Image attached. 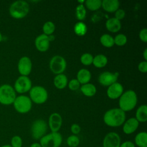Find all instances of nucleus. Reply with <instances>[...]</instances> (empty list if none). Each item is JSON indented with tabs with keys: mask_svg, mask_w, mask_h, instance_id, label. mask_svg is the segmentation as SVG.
Here are the masks:
<instances>
[{
	"mask_svg": "<svg viewBox=\"0 0 147 147\" xmlns=\"http://www.w3.org/2000/svg\"><path fill=\"white\" fill-rule=\"evenodd\" d=\"M91 78V72L86 68L79 69L76 75V79L80 84H84L89 83Z\"/></svg>",
	"mask_w": 147,
	"mask_h": 147,
	"instance_id": "nucleus-20",
	"label": "nucleus"
},
{
	"mask_svg": "<svg viewBox=\"0 0 147 147\" xmlns=\"http://www.w3.org/2000/svg\"><path fill=\"white\" fill-rule=\"evenodd\" d=\"M94 57L90 53H85L80 56V62L84 65H90L92 64Z\"/></svg>",
	"mask_w": 147,
	"mask_h": 147,
	"instance_id": "nucleus-31",
	"label": "nucleus"
},
{
	"mask_svg": "<svg viewBox=\"0 0 147 147\" xmlns=\"http://www.w3.org/2000/svg\"><path fill=\"white\" fill-rule=\"evenodd\" d=\"M79 142V138L76 135H71L67 138V144L69 147H77Z\"/></svg>",
	"mask_w": 147,
	"mask_h": 147,
	"instance_id": "nucleus-33",
	"label": "nucleus"
},
{
	"mask_svg": "<svg viewBox=\"0 0 147 147\" xmlns=\"http://www.w3.org/2000/svg\"><path fill=\"white\" fill-rule=\"evenodd\" d=\"M1 147H11V146L10 145H2Z\"/></svg>",
	"mask_w": 147,
	"mask_h": 147,
	"instance_id": "nucleus-44",
	"label": "nucleus"
},
{
	"mask_svg": "<svg viewBox=\"0 0 147 147\" xmlns=\"http://www.w3.org/2000/svg\"><path fill=\"white\" fill-rule=\"evenodd\" d=\"M106 29L112 33L118 32L121 28V21L114 17L109 18L105 24Z\"/></svg>",
	"mask_w": 147,
	"mask_h": 147,
	"instance_id": "nucleus-19",
	"label": "nucleus"
},
{
	"mask_svg": "<svg viewBox=\"0 0 147 147\" xmlns=\"http://www.w3.org/2000/svg\"><path fill=\"white\" fill-rule=\"evenodd\" d=\"M119 74L118 72H111L105 71L101 73L98 77L99 83L103 86H109L117 82Z\"/></svg>",
	"mask_w": 147,
	"mask_h": 147,
	"instance_id": "nucleus-11",
	"label": "nucleus"
},
{
	"mask_svg": "<svg viewBox=\"0 0 147 147\" xmlns=\"http://www.w3.org/2000/svg\"><path fill=\"white\" fill-rule=\"evenodd\" d=\"M80 91L84 95L88 97H91L96 94V88L93 84L88 83L82 84L80 87Z\"/></svg>",
	"mask_w": 147,
	"mask_h": 147,
	"instance_id": "nucleus-22",
	"label": "nucleus"
},
{
	"mask_svg": "<svg viewBox=\"0 0 147 147\" xmlns=\"http://www.w3.org/2000/svg\"><path fill=\"white\" fill-rule=\"evenodd\" d=\"M119 98V108L124 112L132 110L137 103V95L135 91L131 90L123 92Z\"/></svg>",
	"mask_w": 147,
	"mask_h": 147,
	"instance_id": "nucleus-2",
	"label": "nucleus"
},
{
	"mask_svg": "<svg viewBox=\"0 0 147 147\" xmlns=\"http://www.w3.org/2000/svg\"><path fill=\"white\" fill-rule=\"evenodd\" d=\"M81 130V128L80 126L76 123H74L71 126V131L73 133L74 135L78 134Z\"/></svg>",
	"mask_w": 147,
	"mask_h": 147,
	"instance_id": "nucleus-39",
	"label": "nucleus"
},
{
	"mask_svg": "<svg viewBox=\"0 0 147 147\" xmlns=\"http://www.w3.org/2000/svg\"><path fill=\"white\" fill-rule=\"evenodd\" d=\"M55 29L56 26L53 22L51 21H47L42 26V31L44 32L43 34L47 36L53 34V32L55 30Z\"/></svg>",
	"mask_w": 147,
	"mask_h": 147,
	"instance_id": "nucleus-29",
	"label": "nucleus"
},
{
	"mask_svg": "<svg viewBox=\"0 0 147 147\" xmlns=\"http://www.w3.org/2000/svg\"><path fill=\"white\" fill-rule=\"evenodd\" d=\"M123 92V86L117 82L109 86L106 92L107 96L111 99H116L119 98Z\"/></svg>",
	"mask_w": 147,
	"mask_h": 147,
	"instance_id": "nucleus-14",
	"label": "nucleus"
},
{
	"mask_svg": "<svg viewBox=\"0 0 147 147\" xmlns=\"http://www.w3.org/2000/svg\"><path fill=\"white\" fill-rule=\"evenodd\" d=\"M63 141L61 134L59 132H51L45 134L40 140L41 147H59Z\"/></svg>",
	"mask_w": 147,
	"mask_h": 147,
	"instance_id": "nucleus-5",
	"label": "nucleus"
},
{
	"mask_svg": "<svg viewBox=\"0 0 147 147\" xmlns=\"http://www.w3.org/2000/svg\"><path fill=\"white\" fill-rule=\"evenodd\" d=\"M120 3L118 0H103L102 1V7L109 13L115 12L119 9Z\"/></svg>",
	"mask_w": 147,
	"mask_h": 147,
	"instance_id": "nucleus-18",
	"label": "nucleus"
},
{
	"mask_svg": "<svg viewBox=\"0 0 147 147\" xmlns=\"http://www.w3.org/2000/svg\"><path fill=\"white\" fill-rule=\"evenodd\" d=\"M67 67L65 59L60 55L53 56L49 61V68L55 74L58 75L63 74Z\"/></svg>",
	"mask_w": 147,
	"mask_h": 147,
	"instance_id": "nucleus-9",
	"label": "nucleus"
},
{
	"mask_svg": "<svg viewBox=\"0 0 147 147\" xmlns=\"http://www.w3.org/2000/svg\"><path fill=\"white\" fill-rule=\"evenodd\" d=\"M120 145V136L114 131L108 133L103 140V147H119Z\"/></svg>",
	"mask_w": 147,
	"mask_h": 147,
	"instance_id": "nucleus-13",
	"label": "nucleus"
},
{
	"mask_svg": "<svg viewBox=\"0 0 147 147\" xmlns=\"http://www.w3.org/2000/svg\"><path fill=\"white\" fill-rule=\"evenodd\" d=\"M16 98L14 88L9 84H3L0 86V103L4 105L13 104Z\"/></svg>",
	"mask_w": 147,
	"mask_h": 147,
	"instance_id": "nucleus-4",
	"label": "nucleus"
},
{
	"mask_svg": "<svg viewBox=\"0 0 147 147\" xmlns=\"http://www.w3.org/2000/svg\"><path fill=\"white\" fill-rule=\"evenodd\" d=\"M135 118L138 122H145L147 121V106L142 105L138 107L136 112Z\"/></svg>",
	"mask_w": 147,
	"mask_h": 147,
	"instance_id": "nucleus-23",
	"label": "nucleus"
},
{
	"mask_svg": "<svg viewBox=\"0 0 147 147\" xmlns=\"http://www.w3.org/2000/svg\"><path fill=\"white\" fill-rule=\"evenodd\" d=\"M11 147H22V140L19 136H14L11 139Z\"/></svg>",
	"mask_w": 147,
	"mask_h": 147,
	"instance_id": "nucleus-34",
	"label": "nucleus"
},
{
	"mask_svg": "<svg viewBox=\"0 0 147 147\" xmlns=\"http://www.w3.org/2000/svg\"><path fill=\"white\" fill-rule=\"evenodd\" d=\"M138 70L142 73H146L147 72V61H141L138 65Z\"/></svg>",
	"mask_w": 147,
	"mask_h": 147,
	"instance_id": "nucleus-38",
	"label": "nucleus"
},
{
	"mask_svg": "<svg viewBox=\"0 0 147 147\" xmlns=\"http://www.w3.org/2000/svg\"><path fill=\"white\" fill-rule=\"evenodd\" d=\"M32 63L30 59L28 56H23L18 61V70L22 76H28L31 72Z\"/></svg>",
	"mask_w": 147,
	"mask_h": 147,
	"instance_id": "nucleus-12",
	"label": "nucleus"
},
{
	"mask_svg": "<svg viewBox=\"0 0 147 147\" xmlns=\"http://www.w3.org/2000/svg\"><path fill=\"white\" fill-rule=\"evenodd\" d=\"M2 34L0 32V42L2 41Z\"/></svg>",
	"mask_w": 147,
	"mask_h": 147,
	"instance_id": "nucleus-45",
	"label": "nucleus"
},
{
	"mask_svg": "<svg viewBox=\"0 0 147 147\" xmlns=\"http://www.w3.org/2000/svg\"><path fill=\"white\" fill-rule=\"evenodd\" d=\"M142 55H143V57L145 60V61H146L147 60V48H145L142 53Z\"/></svg>",
	"mask_w": 147,
	"mask_h": 147,
	"instance_id": "nucleus-41",
	"label": "nucleus"
},
{
	"mask_svg": "<svg viewBox=\"0 0 147 147\" xmlns=\"http://www.w3.org/2000/svg\"><path fill=\"white\" fill-rule=\"evenodd\" d=\"M139 122L134 117L130 118L127 121H125L123 124L122 130L125 134H131L133 133L138 129Z\"/></svg>",
	"mask_w": 147,
	"mask_h": 147,
	"instance_id": "nucleus-17",
	"label": "nucleus"
},
{
	"mask_svg": "<svg viewBox=\"0 0 147 147\" xmlns=\"http://www.w3.org/2000/svg\"><path fill=\"white\" fill-rule=\"evenodd\" d=\"M30 147H41V145L40 143H38V142H34V143H33L30 145Z\"/></svg>",
	"mask_w": 147,
	"mask_h": 147,
	"instance_id": "nucleus-42",
	"label": "nucleus"
},
{
	"mask_svg": "<svg viewBox=\"0 0 147 147\" xmlns=\"http://www.w3.org/2000/svg\"><path fill=\"white\" fill-rule=\"evenodd\" d=\"M28 3L23 0H18L12 3L9 7L10 15L16 19H22L29 11Z\"/></svg>",
	"mask_w": 147,
	"mask_h": 147,
	"instance_id": "nucleus-3",
	"label": "nucleus"
},
{
	"mask_svg": "<svg viewBox=\"0 0 147 147\" xmlns=\"http://www.w3.org/2000/svg\"><path fill=\"white\" fill-rule=\"evenodd\" d=\"M13 104L15 110L21 114L28 113L32 107V102L29 97L23 95L16 96Z\"/></svg>",
	"mask_w": 147,
	"mask_h": 147,
	"instance_id": "nucleus-7",
	"label": "nucleus"
},
{
	"mask_svg": "<svg viewBox=\"0 0 147 147\" xmlns=\"http://www.w3.org/2000/svg\"><path fill=\"white\" fill-rule=\"evenodd\" d=\"M119 147H135V145L132 141H126L121 144Z\"/></svg>",
	"mask_w": 147,
	"mask_h": 147,
	"instance_id": "nucleus-40",
	"label": "nucleus"
},
{
	"mask_svg": "<svg viewBox=\"0 0 147 147\" xmlns=\"http://www.w3.org/2000/svg\"><path fill=\"white\" fill-rule=\"evenodd\" d=\"M125 11L122 9H118L115 11V17L117 20L121 21L125 17Z\"/></svg>",
	"mask_w": 147,
	"mask_h": 147,
	"instance_id": "nucleus-36",
	"label": "nucleus"
},
{
	"mask_svg": "<svg viewBox=\"0 0 147 147\" xmlns=\"http://www.w3.org/2000/svg\"><path fill=\"white\" fill-rule=\"evenodd\" d=\"M48 36V38H49V40L50 42L54 41L55 39V37L53 34H51V35H49V36Z\"/></svg>",
	"mask_w": 147,
	"mask_h": 147,
	"instance_id": "nucleus-43",
	"label": "nucleus"
},
{
	"mask_svg": "<svg viewBox=\"0 0 147 147\" xmlns=\"http://www.w3.org/2000/svg\"><path fill=\"white\" fill-rule=\"evenodd\" d=\"M86 7L91 11H96L102 6L100 0H87L84 1Z\"/></svg>",
	"mask_w": 147,
	"mask_h": 147,
	"instance_id": "nucleus-28",
	"label": "nucleus"
},
{
	"mask_svg": "<svg viewBox=\"0 0 147 147\" xmlns=\"http://www.w3.org/2000/svg\"><path fill=\"white\" fill-rule=\"evenodd\" d=\"M48 128L46 122L41 119L35 120L31 126V135L35 140H40L45 135Z\"/></svg>",
	"mask_w": 147,
	"mask_h": 147,
	"instance_id": "nucleus-8",
	"label": "nucleus"
},
{
	"mask_svg": "<svg viewBox=\"0 0 147 147\" xmlns=\"http://www.w3.org/2000/svg\"><path fill=\"white\" fill-rule=\"evenodd\" d=\"M101 44L106 48H111L114 45V38L109 34H103L100 37Z\"/></svg>",
	"mask_w": 147,
	"mask_h": 147,
	"instance_id": "nucleus-27",
	"label": "nucleus"
},
{
	"mask_svg": "<svg viewBox=\"0 0 147 147\" xmlns=\"http://www.w3.org/2000/svg\"><path fill=\"white\" fill-rule=\"evenodd\" d=\"M76 17L79 21H83L86 17V9L83 4H79L76 7Z\"/></svg>",
	"mask_w": 147,
	"mask_h": 147,
	"instance_id": "nucleus-30",
	"label": "nucleus"
},
{
	"mask_svg": "<svg viewBox=\"0 0 147 147\" xmlns=\"http://www.w3.org/2000/svg\"><path fill=\"white\" fill-rule=\"evenodd\" d=\"M80 83L76 79H71L68 83V87L72 91H76L80 87Z\"/></svg>",
	"mask_w": 147,
	"mask_h": 147,
	"instance_id": "nucleus-35",
	"label": "nucleus"
},
{
	"mask_svg": "<svg viewBox=\"0 0 147 147\" xmlns=\"http://www.w3.org/2000/svg\"><path fill=\"white\" fill-rule=\"evenodd\" d=\"M48 96L47 90L41 86H33L29 91V98L36 104L44 103L47 100Z\"/></svg>",
	"mask_w": 147,
	"mask_h": 147,
	"instance_id": "nucleus-6",
	"label": "nucleus"
},
{
	"mask_svg": "<svg viewBox=\"0 0 147 147\" xmlns=\"http://www.w3.org/2000/svg\"><path fill=\"white\" fill-rule=\"evenodd\" d=\"M139 37L142 42H147V29L146 28H143L140 30L139 33Z\"/></svg>",
	"mask_w": 147,
	"mask_h": 147,
	"instance_id": "nucleus-37",
	"label": "nucleus"
},
{
	"mask_svg": "<svg viewBox=\"0 0 147 147\" xmlns=\"http://www.w3.org/2000/svg\"><path fill=\"white\" fill-rule=\"evenodd\" d=\"M127 39L126 35L122 33L116 35L114 38V44L119 47L125 45L127 42Z\"/></svg>",
	"mask_w": 147,
	"mask_h": 147,
	"instance_id": "nucleus-32",
	"label": "nucleus"
},
{
	"mask_svg": "<svg viewBox=\"0 0 147 147\" xmlns=\"http://www.w3.org/2000/svg\"><path fill=\"white\" fill-rule=\"evenodd\" d=\"M126 119L125 112L119 108L107 110L103 115L105 123L110 127H118L123 124Z\"/></svg>",
	"mask_w": 147,
	"mask_h": 147,
	"instance_id": "nucleus-1",
	"label": "nucleus"
},
{
	"mask_svg": "<svg viewBox=\"0 0 147 147\" xmlns=\"http://www.w3.org/2000/svg\"><path fill=\"white\" fill-rule=\"evenodd\" d=\"M50 42L48 36L44 34L38 35L34 40V44L36 49L41 52H46L49 49Z\"/></svg>",
	"mask_w": 147,
	"mask_h": 147,
	"instance_id": "nucleus-16",
	"label": "nucleus"
},
{
	"mask_svg": "<svg viewBox=\"0 0 147 147\" xmlns=\"http://www.w3.org/2000/svg\"><path fill=\"white\" fill-rule=\"evenodd\" d=\"M53 84L55 87L57 89H64L68 84V79L67 76L63 74L56 75L53 79Z\"/></svg>",
	"mask_w": 147,
	"mask_h": 147,
	"instance_id": "nucleus-21",
	"label": "nucleus"
},
{
	"mask_svg": "<svg viewBox=\"0 0 147 147\" xmlns=\"http://www.w3.org/2000/svg\"><path fill=\"white\" fill-rule=\"evenodd\" d=\"M62 117L57 113H52L48 119V126L51 132H58L62 125Z\"/></svg>",
	"mask_w": 147,
	"mask_h": 147,
	"instance_id": "nucleus-15",
	"label": "nucleus"
},
{
	"mask_svg": "<svg viewBox=\"0 0 147 147\" xmlns=\"http://www.w3.org/2000/svg\"><path fill=\"white\" fill-rule=\"evenodd\" d=\"M135 144L138 147H147V133L141 131L136 134L134 138Z\"/></svg>",
	"mask_w": 147,
	"mask_h": 147,
	"instance_id": "nucleus-24",
	"label": "nucleus"
},
{
	"mask_svg": "<svg viewBox=\"0 0 147 147\" xmlns=\"http://www.w3.org/2000/svg\"><path fill=\"white\" fill-rule=\"evenodd\" d=\"M32 85V81L28 76L21 75L16 80L14 89L18 93L24 94L30 91Z\"/></svg>",
	"mask_w": 147,
	"mask_h": 147,
	"instance_id": "nucleus-10",
	"label": "nucleus"
},
{
	"mask_svg": "<svg viewBox=\"0 0 147 147\" xmlns=\"http://www.w3.org/2000/svg\"><path fill=\"white\" fill-rule=\"evenodd\" d=\"M74 31L77 36H83L87 32V26L84 22L79 21L75 24L74 26Z\"/></svg>",
	"mask_w": 147,
	"mask_h": 147,
	"instance_id": "nucleus-26",
	"label": "nucleus"
},
{
	"mask_svg": "<svg viewBox=\"0 0 147 147\" xmlns=\"http://www.w3.org/2000/svg\"><path fill=\"white\" fill-rule=\"evenodd\" d=\"M107 57L103 54H99L94 57L92 64L96 68H103L107 63Z\"/></svg>",
	"mask_w": 147,
	"mask_h": 147,
	"instance_id": "nucleus-25",
	"label": "nucleus"
}]
</instances>
